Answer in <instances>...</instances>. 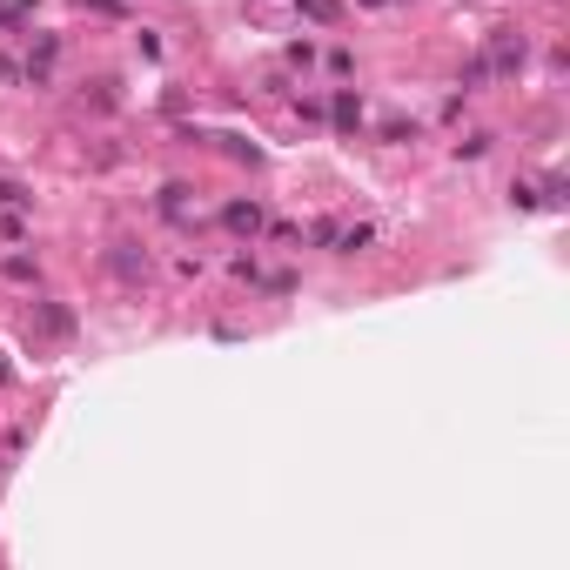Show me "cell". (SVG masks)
<instances>
[{
    "label": "cell",
    "instance_id": "6da1fadb",
    "mask_svg": "<svg viewBox=\"0 0 570 570\" xmlns=\"http://www.w3.org/2000/svg\"><path fill=\"white\" fill-rule=\"evenodd\" d=\"M483 67H490V74H516V67H524V34H496V47L483 54Z\"/></svg>",
    "mask_w": 570,
    "mask_h": 570
},
{
    "label": "cell",
    "instance_id": "7a4b0ae2",
    "mask_svg": "<svg viewBox=\"0 0 570 570\" xmlns=\"http://www.w3.org/2000/svg\"><path fill=\"white\" fill-rule=\"evenodd\" d=\"M108 269L121 275V282H134V275H142V269H148V255H142V249H134V241H114V255H108Z\"/></svg>",
    "mask_w": 570,
    "mask_h": 570
},
{
    "label": "cell",
    "instance_id": "3957f363",
    "mask_svg": "<svg viewBox=\"0 0 570 570\" xmlns=\"http://www.w3.org/2000/svg\"><path fill=\"white\" fill-rule=\"evenodd\" d=\"M221 221H229L235 235H255V229H262V209H255V201H229V215H221Z\"/></svg>",
    "mask_w": 570,
    "mask_h": 570
},
{
    "label": "cell",
    "instance_id": "277c9868",
    "mask_svg": "<svg viewBox=\"0 0 570 570\" xmlns=\"http://www.w3.org/2000/svg\"><path fill=\"white\" fill-rule=\"evenodd\" d=\"M41 329L47 336H74V316H67L61 302H41Z\"/></svg>",
    "mask_w": 570,
    "mask_h": 570
},
{
    "label": "cell",
    "instance_id": "5b68a950",
    "mask_svg": "<svg viewBox=\"0 0 570 570\" xmlns=\"http://www.w3.org/2000/svg\"><path fill=\"white\" fill-rule=\"evenodd\" d=\"M162 215H168V221H182V215H188V188H182V182H168V188H162Z\"/></svg>",
    "mask_w": 570,
    "mask_h": 570
},
{
    "label": "cell",
    "instance_id": "8992f818",
    "mask_svg": "<svg viewBox=\"0 0 570 570\" xmlns=\"http://www.w3.org/2000/svg\"><path fill=\"white\" fill-rule=\"evenodd\" d=\"M336 128H362V101L356 94H336Z\"/></svg>",
    "mask_w": 570,
    "mask_h": 570
},
{
    "label": "cell",
    "instance_id": "52a82bcc",
    "mask_svg": "<svg viewBox=\"0 0 570 570\" xmlns=\"http://www.w3.org/2000/svg\"><path fill=\"white\" fill-rule=\"evenodd\" d=\"M0 275H7V282H34V262H27V255H7V262H0Z\"/></svg>",
    "mask_w": 570,
    "mask_h": 570
},
{
    "label": "cell",
    "instance_id": "ba28073f",
    "mask_svg": "<svg viewBox=\"0 0 570 570\" xmlns=\"http://www.w3.org/2000/svg\"><path fill=\"white\" fill-rule=\"evenodd\" d=\"M21 201H27V188H21V182H0V209H21Z\"/></svg>",
    "mask_w": 570,
    "mask_h": 570
},
{
    "label": "cell",
    "instance_id": "9c48e42d",
    "mask_svg": "<svg viewBox=\"0 0 570 570\" xmlns=\"http://www.w3.org/2000/svg\"><path fill=\"white\" fill-rule=\"evenodd\" d=\"M309 14H316V21H336V0H302Z\"/></svg>",
    "mask_w": 570,
    "mask_h": 570
},
{
    "label": "cell",
    "instance_id": "30bf717a",
    "mask_svg": "<svg viewBox=\"0 0 570 570\" xmlns=\"http://www.w3.org/2000/svg\"><path fill=\"white\" fill-rule=\"evenodd\" d=\"M0 383H7V362H0Z\"/></svg>",
    "mask_w": 570,
    "mask_h": 570
},
{
    "label": "cell",
    "instance_id": "8fae6325",
    "mask_svg": "<svg viewBox=\"0 0 570 570\" xmlns=\"http://www.w3.org/2000/svg\"><path fill=\"white\" fill-rule=\"evenodd\" d=\"M94 7H114V0H94Z\"/></svg>",
    "mask_w": 570,
    "mask_h": 570
}]
</instances>
